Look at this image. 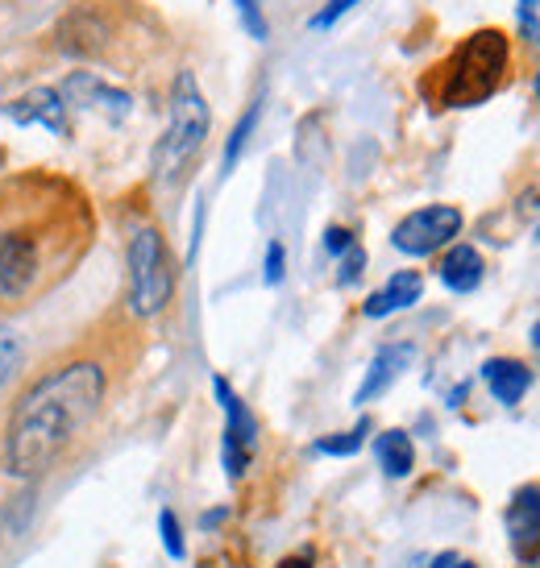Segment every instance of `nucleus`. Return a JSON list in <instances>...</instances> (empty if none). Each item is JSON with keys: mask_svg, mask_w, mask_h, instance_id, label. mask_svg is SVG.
<instances>
[{"mask_svg": "<svg viewBox=\"0 0 540 568\" xmlns=\"http://www.w3.org/2000/svg\"><path fill=\"white\" fill-rule=\"evenodd\" d=\"M416 362V345L412 341H399V345H382L374 357H370V369H366L362 386L353 390V403L358 407H366V403H374V398H382L391 386H396L399 378H403V369Z\"/></svg>", "mask_w": 540, "mask_h": 568, "instance_id": "obj_10", "label": "nucleus"}, {"mask_svg": "<svg viewBox=\"0 0 540 568\" xmlns=\"http://www.w3.org/2000/svg\"><path fill=\"white\" fill-rule=\"evenodd\" d=\"M441 283L453 291V295H470L482 286V274H487V262H482V253L474 245H449V253L441 257Z\"/></svg>", "mask_w": 540, "mask_h": 568, "instance_id": "obj_13", "label": "nucleus"}, {"mask_svg": "<svg viewBox=\"0 0 540 568\" xmlns=\"http://www.w3.org/2000/svg\"><path fill=\"white\" fill-rule=\"evenodd\" d=\"M420 295H424V278H420L416 270H396V274L362 303V316L387 320V316H396V312H408L412 303H420Z\"/></svg>", "mask_w": 540, "mask_h": 568, "instance_id": "obj_11", "label": "nucleus"}, {"mask_svg": "<svg viewBox=\"0 0 540 568\" xmlns=\"http://www.w3.org/2000/svg\"><path fill=\"white\" fill-rule=\"evenodd\" d=\"M159 536H162V548L171 560H183L188 556V544H183V527H179L176 510H162L159 515Z\"/></svg>", "mask_w": 540, "mask_h": 568, "instance_id": "obj_19", "label": "nucleus"}, {"mask_svg": "<svg viewBox=\"0 0 540 568\" xmlns=\"http://www.w3.org/2000/svg\"><path fill=\"white\" fill-rule=\"evenodd\" d=\"M461 207L453 204H429V207H416L408 212L403 221L391 229V245L399 253H408V257H432V253H441L453 245V237L461 233Z\"/></svg>", "mask_w": 540, "mask_h": 568, "instance_id": "obj_7", "label": "nucleus"}, {"mask_svg": "<svg viewBox=\"0 0 540 568\" xmlns=\"http://www.w3.org/2000/svg\"><path fill=\"white\" fill-rule=\"evenodd\" d=\"M366 432H370V419L362 415V424L350 427V432H333V436H320V440L312 444V453H320V457H353V453H362Z\"/></svg>", "mask_w": 540, "mask_h": 568, "instance_id": "obj_16", "label": "nucleus"}, {"mask_svg": "<svg viewBox=\"0 0 540 568\" xmlns=\"http://www.w3.org/2000/svg\"><path fill=\"white\" fill-rule=\"evenodd\" d=\"M358 241H353V233L346 229V224H329L324 229V250L333 253V257H341V253H350Z\"/></svg>", "mask_w": 540, "mask_h": 568, "instance_id": "obj_24", "label": "nucleus"}, {"mask_svg": "<svg viewBox=\"0 0 540 568\" xmlns=\"http://www.w3.org/2000/svg\"><path fill=\"white\" fill-rule=\"evenodd\" d=\"M362 270H366V250L362 245H353L350 253H341V274H337V283L353 286L358 278H362Z\"/></svg>", "mask_w": 540, "mask_h": 568, "instance_id": "obj_20", "label": "nucleus"}, {"mask_svg": "<svg viewBox=\"0 0 540 568\" xmlns=\"http://www.w3.org/2000/svg\"><path fill=\"white\" fill-rule=\"evenodd\" d=\"M532 348H537V353H540V320H537V324H532Z\"/></svg>", "mask_w": 540, "mask_h": 568, "instance_id": "obj_29", "label": "nucleus"}, {"mask_svg": "<svg viewBox=\"0 0 540 568\" xmlns=\"http://www.w3.org/2000/svg\"><path fill=\"white\" fill-rule=\"evenodd\" d=\"M224 515H229V510H208V515H204V527H212V523H221Z\"/></svg>", "mask_w": 540, "mask_h": 568, "instance_id": "obj_28", "label": "nucleus"}, {"mask_svg": "<svg viewBox=\"0 0 540 568\" xmlns=\"http://www.w3.org/2000/svg\"><path fill=\"white\" fill-rule=\"evenodd\" d=\"M458 560H461L458 552H441V556H437V560H432V568H453V565H458Z\"/></svg>", "mask_w": 540, "mask_h": 568, "instance_id": "obj_26", "label": "nucleus"}, {"mask_svg": "<svg viewBox=\"0 0 540 568\" xmlns=\"http://www.w3.org/2000/svg\"><path fill=\"white\" fill-rule=\"evenodd\" d=\"M179 270L154 224H138L126 241V303L133 316H162L176 300Z\"/></svg>", "mask_w": 540, "mask_h": 568, "instance_id": "obj_4", "label": "nucleus"}, {"mask_svg": "<svg viewBox=\"0 0 540 568\" xmlns=\"http://www.w3.org/2000/svg\"><path fill=\"white\" fill-rule=\"evenodd\" d=\"M59 92H63L67 109L100 112V116H109V121H126L129 112H133V95L104 83L100 75H92V71H71Z\"/></svg>", "mask_w": 540, "mask_h": 568, "instance_id": "obj_8", "label": "nucleus"}, {"mask_svg": "<svg viewBox=\"0 0 540 568\" xmlns=\"http://www.w3.org/2000/svg\"><path fill=\"white\" fill-rule=\"evenodd\" d=\"M453 568H474V565H470V560H458V565H453Z\"/></svg>", "mask_w": 540, "mask_h": 568, "instance_id": "obj_30", "label": "nucleus"}, {"mask_svg": "<svg viewBox=\"0 0 540 568\" xmlns=\"http://www.w3.org/2000/svg\"><path fill=\"white\" fill-rule=\"evenodd\" d=\"M482 382H487V390L494 395V403L516 407L532 390V369L520 357H491V362L482 365Z\"/></svg>", "mask_w": 540, "mask_h": 568, "instance_id": "obj_12", "label": "nucleus"}, {"mask_svg": "<svg viewBox=\"0 0 540 568\" xmlns=\"http://www.w3.org/2000/svg\"><path fill=\"white\" fill-rule=\"evenodd\" d=\"M511 71V38L503 30H474L449 50L441 63H432L420 80V95L432 109H478L487 104Z\"/></svg>", "mask_w": 540, "mask_h": 568, "instance_id": "obj_3", "label": "nucleus"}, {"mask_svg": "<svg viewBox=\"0 0 540 568\" xmlns=\"http://www.w3.org/2000/svg\"><path fill=\"white\" fill-rule=\"evenodd\" d=\"M21 369V336L9 324H0V390L17 378Z\"/></svg>", "mask_w": 540, "mask_h": 568, "instance_id": "obj_18", "label": "nucleus"}, {"mask_svg": "<svg viewBox=\"0 0 540 568\" xmlns=\"http://www.w3.org/2000/svg\"><path fill=\"white\" fill-rule=\"evenodd\" d=\"M212 395L221 403L224 410V436H221V465L229 481H241L246 469L254 465V453H258V419L254 410L241 403V395L229 386V378H212Z\"/></svg>", "mask_w": 540, "mask_h": 568, "instance_id": "obj_6", "label": "nucleus"}, {"mask_svg": "<svg viewBox=\"0 0 540 568\" xmlns=\"http://www.w3.org/2000/svg\"><path fill=\"white\" fill-rule=\"evenodd\" d=\"M520 30L532 47H540V0H520Z\"/></svg>", "mask_w": 540, "mask_h": 568, "instance_id": "obj_23", "label": "nucleus"}, {"mask_svg": "<svg viewBox=\"0 0 540 568\" xmlns=\"http://www.w3.org/2000/svg\"><path fill=\"white\" fill-rule=\"evenodd\" d=\"M67 100L59 88H30L26 95H17L13 104H4V116L17 125H42L59 138H71V121H67Z\"/></svg>", "mask_w": 540, "mask_h": 568, "instance_id": "obj_9", "label": "nucleus"}, {"mask_svg": "<svg viewBox=\"0 0 540 568\" xmlns=\"http://www.w3.org/2000/svg\"><path fill=\"white\" fill-rule=\"evenodd\" d=\"M353 4H358V0H329V4H324V9H320V13L312 17L308 26H312V30H329V26H337L341 17L350 13Z\"/></svg>", "mask_w": 540, "mask_h": 568, "instance_id": "obj_21", "label": "nucleus"}, {"mask_svg": "<svg viewBox=\"0 0 540 568\" xmlns=\"http://www.w3.org/2000/svg\"><path fill=\"white\" fill-rule=\"evenodd\" d=\"M241 9V21H246V30L254 33L258 42H267V21H262V9H258V0H233Z\"/></svg>", "mask_w": 540, "mask_h": 568, "instance_id": "obj_25", "label": "nucleus"}, {"mask_svg": "<svg viewBox=\"0 0 540 568\" xmlns=\"http://www.w3.org/2000/svg\"><path fill=\"white\" fill-rule=\"evenodd\" d=\"M308 560H312V556L303 552L300 560H296V556H291V560H283V565H279V568H308Z\"/></svg>", "mask_w": 540, "mask_h": 568, "instance_id": "obj_27", "label": "nucleus"}, {"mask_svg": "<svg viewBox=\"0 0 540 568\" xmlns=\"http://www.w3.org/2000/svg\"><path fill=\"white\" fill-rule=\"evenodd\" d=\"M508 531H511V539H516V548L540 539V486L516 489V498H511V506H508Z\"/></svg>", "mask_w": 540, "mask_h": 568, "instance_id": "obj_14", "label": "nucleus"}, {"mask_svg": "<svg viewBox=\"0 0 540 568\" xmlns=\"http://www.w3.org/2000/svg\"><path fill=\"white\" fill-rule=\"evenodd\" d=\"M537 95H540V75H537Z\"/></svg>", "mask_w": 540, "mask_h": 568, "instance_id": "obj_31", "label": "nucleus"}, {"mask_svg": "<svg viewBox=\"0 0 540 568\" xmlns=\"http://www.w3.org/2000/svg\"><path fill=\"white\" fill-rule=\"evenodd\" d=\"M258 116H262V100H254L250 109L241 112V121L233 125V133H229V142H224V174L238 166L241 150L250 145V138H254V129H258Z\"/></svg>", "mask_w": 540, "mask_h": 568, "instance_id": "obj_17", "label": "nucleus"}, {"mask_svg": "<svg viewBox=\"0 0 540 568\" xmlns=\"http://www.w3.org/2000/svg\"><path fill=\"white\" fill-rule=\"evenodd\" d=\"M537 241H540V229H537Z\"/></svg>", "mask_w": 540, "mask_h": 568, "instance_id": "obj_32", "label": "nucleus"}, {"mask_svg": "<svg viewBox=\"0 0 540 568\" xmlns=\"http://www.w3.org/2000/svg\"><path fill=\"white\" fill-rule=\"evenodd\" d=\"M374 457H379L382 474L387 477H408L416 469V444L408 432H399V427H391V432H382L379 440H374Z\"/></svg>", "mask_w": 540, "mask_h": 568, "instance_id": "obj_15", "label": "nucleus"}, {"mask_svg": "<svg viewBox=\"0 0 540 568\" xmlns=\"http://www.w3.org/2000/svg\"><path fill=\"white\" fill-rule=\"evenodd\" d=\"M92 245V207L59 174H17L0 183V307L47 295Z\"/></svg>", "mask_w": 540, "mask_h": 568, "instance_id": "obj_1", "label": "nucleus"}, {"mask_svg": "<svg viewBox=\"0 0 540 568\" xmlns=\"http://www.w3.org/2000/svg\"><path fill=\"white\" fill-rule=\"evenodd\" d=\"M287 274V250L283 241H270L267 245V286H279Z\"/></svg>", "mask_w": 540, "mask_h": 568, "instance_id": "obj_22", "label": "nucleus"}, {"mask_svg": "<svg viewBox=\"0 0 540 568\" xmlns=\"http://www.w3.org/2000/svg\"><path fill=\"white\" fill-rule=\"evenodd\" d=\"M109 395V369L96 357H71L47 369L17 398L4 427V474L13 481H38L71 453L92 427Z\"/></svg>", "mask_w": 540, "mask_h": 568, "instance_id": "obj_2", "label": "nucleus"}, {"mask_svg": "<svg viewBox=\"0 0 540 568\" xmlns=\"http://www.w3.org/2000/svg\"><path fill=\"white\" fill-rule=\"evenodd\" d=\"M208 129H212V109H208L204 92H200L191 71H179L171 83V121H167V133L154 150V171L162 183H171L188 171L191 159L204 150Z\"/></svg>", "mask_w": 540, "mask_h": 568, "instance_id": "obj_5", "label": "nucleus"}]
</instances>
